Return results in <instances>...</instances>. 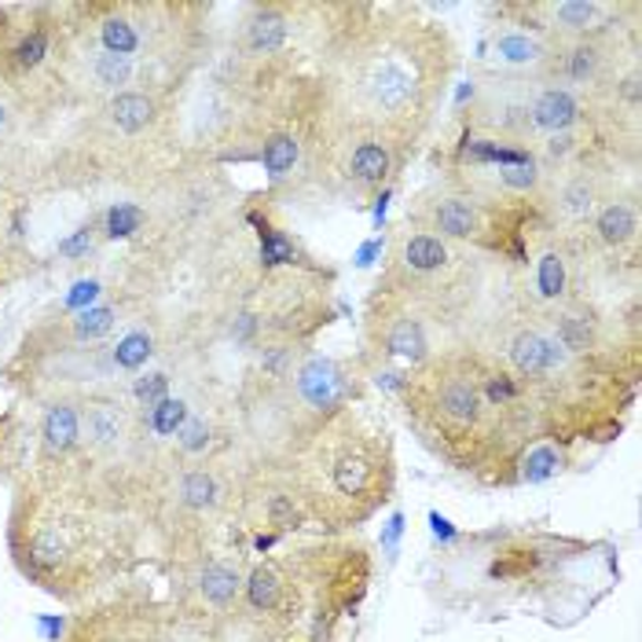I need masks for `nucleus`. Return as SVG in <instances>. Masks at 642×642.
Masks as SVG:
<instances>
[{
	"label": "nucleus",
	"instance_id": "nucleus-1",
	"mask_svg": "<svg viewBox=\"0 0 642 642\" xmlns=\"http://www.w3.org/2000/svg\"><path fill=\"white\" fill-rule=\"evenodd\" d=\"M393 489V452L386 430L353 411H338L320 426L309 456L301 459V514L331 525L367 517Z\"/></svg>",
	"mask_w": 642,
	"mask_h": 642
},
{
	"label": "nucleus",
	"instance_id": "nucleus-2",
	"mask_svg": "<svg viewBox=\"0 0 642 642\" xmlns=\"http://www.w3.org/2000/svg\"><path fill=\"white\" fill-rule=\"evenodd\" d=\"M66 642H210L206 624L191 610L165 606H110L82 617Z\"/></svg>",
	"mask_w": 642,
	"mask_h": 642
},
{
	"label": "nucleus",
	"instance_id": "nucleus-3",
	"mask_svg": "<svg viewBox=\"0 0 642 642\" xmlns=\"http://www.w3.org/2000/svg\"><path fill=\"white\" fill-rule=\"evenodd\" d=\"M295 389H298V400L309 411H317L323 422L334 419L338 411H345L349 400L356 397L353 375L338 360H327V356H309L295 371Z\"/></svg>",
	"mask_w": 642,
	"mask_h": 642
},
{
	"label": "nucleus",
	"instance_id": "nucleus-4",
	"mask_svg": "<svg viewBox=\"0 0 642 642\" xmlns=\"http://www.w3.org/2000/svg\"><path fill=\"white\" fill-rule=\"evenodd\" d=\"M422 224L426 232L437 239H459V243H489L484 232H492L484 202H478L470 191H445L434 202L422 206Z\"/></svg>",
	"mask_w": 642,
	"mask_h": 642
},
{
	"label": "nucleus",
	"instance_id": "nucleus-5",
	"mask_svg": "<svg viewBox=\"0 0 642 642\" xmlns=\"http://www.w3.org/2000/svg\"><path fill=\"white\" fill-rule=\"evenodd\" d=\"M584 104L577 93L561 85H544L533 93V104H528V132H569L584 126Z\"/></svg>",
	"mask_w": 642,
	"mask_h": 642
},
{
	"label": "nucleus",
	"instance_id": "nucleus-6",
	"mask_svg": "<svg viewBox=\"0 0 642 642\" xmlns=\"http://www.w3.org/2000/svg\"><path fill=\"white\" fill-rule=\"evenodd\" d=\"M393 165H397V154H393L386 143L378 140H360L353 148H345V176L353 180L356 188H382L393 173Z\"/></svg>",
	"mask_w": 642,
	"mask_h": 642
},
{
	"label": "nucleus",
	"instance_id": "nucleus-7",
	"mask_svg": "<svg viewBox=\"0 0 642 642\" xmlns=\"http://www.w3.org/2000/svg\"><path fill=\"white\" fill-rule=\"evenodd\" d=\"M591 232H595V239L602 246H610V250H624V246H632L639 235V210L624 199H610L606 206L595 210Z\"/></svg>",
	"mask_w": 642,
	"mask_h": 642
},
{
	"label": "nucleus",
	"instance_id": "nucleus-8",
	"mask_svg": "<svg viewBox=\"0 0 642 642\" xmlns=\"http://www.w3.org/2000/svg\"><path fill=\"white\" fill-rule=\"evenodd\" d=\"M41 445L49 459H66L82 445V411L74 404H52L41 426Z\"/></svg>",
	"mask_w": 642,
	"mask_h": 642
},
{
	"label": "nucleus",
	"instance_id": "nucleus-9",
	"mask_svg": "<svg viewBox=\"0 0 642 642\" xmlns=\"http://www.w3.org/2000/svg\"><path fill=\"white\" fill-rule=\"evenodd\" d=\"M555 206H558L561 221H569V224L588 221L591 213L599 210V188H595V176L591 173H569L566 180H561Z\"/></svg>",
	"mask_w": 642,
	"mask_h": 642
},
{
	"label": "nucleus",
	"instance_id": "nucleus-10",
	"mask_svg": "<svg viewBox=\"0 0 642 642\" xmlns=\"http://www.w3.org/2000/svg\"><path fill=\"white\" fill-rule=\"evenodd\" d=\"M143 22L121 15L118 8H107V19L99 22V44H104V52L110 55H126V60H132L140 49H143Z\"/></svg>",
	"mask_w": 642,
	"mask_h": 642
},
{
	"label": "nucleus",
	"instance_id": "nucleus-11",
	"mask_svg": "<svg viewBox=\"0 0 642 642\" xmlns=\"http://www.w3.org/2000/svg\"><path fill=\"white\" fill-rule=\"evenodd\" d=\"M287 19L279 8H257V15L246 22V49L254 55H276L287 44Z\"/></svg>",
	"mask_w": 642,
	"mask_h": 642
},
{
	"label": "nucleus",
	"instance_id": "nucleus-12",
	"mask_svg": "<svg viewBox=\"0 0 642 642\" xmlns=\"http://www.w3.org/2000/svg\"><path fill=\"white\" fill-rule=\"evenodd\" d=\"M239 591H243V577L235 566L210 561V566L199 573V595L206 599V606H213V610H228Z\"/></svg>",
	"mask_w": 642,
	"mask_h": 642
},
{
	"label": "nucleus",
	"instance_id": "nucleus-13",
	"mask_svg": "<svg viewBox=\"0 0 642 642\" xmlns=\"http://www.w3.org/2000/svg\"><path fill=\"white\" fill-rule=\"evenodd\" d=\"M110 121L129 132V137H137L154 121V99L143 96V93H118L110 99Z\"/></svg>",
	"mask_w": 642,
	"mask_h": 642
},
{
	"label": "nucleus",
	"instance_id": "nucleus-14",
	"mask_svg": "<svg viewBox=\"0 0 642 642\" xmlns=\"http://www.w3.org/2000/svg\"><path fill=\"white\" fill-rule=\"evenodd\" d=\"M49 49H52V33H49V26L26 30V33H22V38L4 52V63H8L15 74H30V71H38V66L44 63V55H49Z\"/></svg>",
	"mask_w": 642,
	"mask_h": 642
},
{
	"label": "nucleus",
	"instance_id": "nucleus-15",
	"mask_svg": "<svg viewBox=\"0 0 642 642\" xmlns=\"http://www.w3.org/2000/svg\"><path fill=\"white\" fill-rule=\"evenodd\" d=\"M217 481H213V474H206V470H191V474H184V481H180V503L191 506V511H210V506H217Z\"/></svg>",
	"mask_w": 642,
	"mask_h": 642
},
{
	"label": "nucleus",
	"instance_id": "nucleus-16",
	"mask_svg": "<svg viewBox=\"0 0 642 642\" xmlns=\"http://www.w3.org/2000/svg\"><path fill=\"white\" fill-rule=\"evenodd\" d=\"M129 77H132V60H126V55H110V52L93 55V82L99 88H121L129 85Z\"/></svg>",
	"mask_w": 642,
	"mask_h": 642
},
{
	"label": "nucleus",
	"instance_id": "nucleus-17",
	"mask_svg": "<svg viewBox=\"0 0 642 642\" xmlns=\"http://www.w3.org/2000/svg\"><path fill=\"white\" fill-rule=\"evenodd\" d=\"M298 162V140L295 137H276L265 143V169L272 173V180L287 176Z\"/></svg>",
	"mask_w": 642,
	"mask_h": 642
},
{
	"label": "nucleus",
	"instance_id": "nucleus-18",
	"mask_svg": "<svg viewBox=\"0 0 642 642\" xmlns=\"http://www.w3.org/2000/svg\"><path fill=\"white\" fill-rule=\"evenodd\" d=\"M261 261H265V268L295 265V243H290L279 228H265L261 232Z\"/></svg>",
	"mask_w": 642,
	"mask_h": 642
},
{
	"label": "nucleus",
	"instance_id": "nucleus-19",
	"mask_svg": "<svg viewBox=\"0 0 642 642\" xmlns=\"http://www.w3.org/2000/svg\"><path fill=\"white\" fill-rule=\"evenodd\" d=\"M148 353H151L148 334H129L126 342L115 349V360H118L121 367H140L143 360H148Z\"/></svg>",
	"mask_w": 642,
	"mask_h": 642
},
{
	"label": "nucleus",
	"instance_id": "nucleus-20",
	"mask_svg": "<svg viewBox=\"0 0 642 642\" xmlns=\"http://www.w3.org/2000/svg\"><path fill=\"white\" fill-rule=\"evenodd\" d=\"M188 422V415H184V404L180 400H162L159 408H154V430L159 434H176L180 426Z\"/></svg>",
	"mask_w": 642,
	"mask_h": 642
},
{
	"label": "nucleus",
	"instance_id": "nucleus-21",
	"mask_svg": "<svg viewBox=\"0 0 642 642\" xmlns=\"http://www.w3.org/2000/svg\"><path fill=\"white\" fill-rule=\"evenodd\" d=\"M110 317H115L110 309H88V312H82V317H77V327H74L77 338H99V334H107L110 323H115Z\"/></svg>",
	"mask_w": 642,
	"mask_h": 642
},
{
	"label": "nucleus",
	"instance_id": "nucleus-22",
	"mask_svg": "<svg viewBox=\"0 0 642 642\" xmlns=\"http://www.w3.org/2000/svg\"><path fill=\"white\" fill-rule=\"evenodd\" d=\"M180 445L188 448V452H199V448H206V441H210V430H206V422L202 419H188L184 426H180Z\"/></svg>",
	"mask_w": 642,
	"mask_h": 642
},
{
	"label": "nucleus",
	"instance_id": "nucleus-23",
	"mask_svg": "<svg viewBox=\"0 0 642 642\" xmlns=\"http://www.w3.org/2000/svg\"><path fill=\"white\" fill-rule=\"evenodd\" d=\"M143 213L137 206H118L110 213V235H129V228H137Z\"/></svg>",
	"mask_w": 642,
	"mask_h": 642
}]
</instances>
